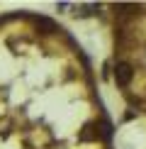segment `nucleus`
Segmentation results:
<instances>
[{
  "mask_svg": "<svg viewBox=\"0 0 146 149\" xmlns=\"http://www.w3.org/2000/svg\"><path fill=\"white\" fill-rule=\"evenodd\" d=\"M132 76H134V71H132L129 64H117V69H114V81H117L119 86H127L132 81Z\"/></svg>",
  "mask_w": 146,
  "mask_h": 149,
  "instance_id": "nucleus-1",
  "label": "nucleus"
},
{
  "mask_svg": "<svg viewBox=\"0 0 146 149\" xmlns=\"http://www.w3.org/2000/svg\"><path fill=\"white\" fill-rule=\"evenodd\" d=\"M36 24H39V27H44L46 32H56V24H54L51 20H44V17H39V20H36Z\"/></svg>",
  "mask_w": 146,
  "mask_h": 149,
  "instance_id": "nucleus-2",
  "label": "nucleus"
},
{
  "mask_svg": "<svg viewBox=\"0 0 146 149\" xmlns=\"http://www.w3.org/2000/svg\"><path fill=\"white\" fill-rule=\"evenodd\" d=\"M90 130H93V127L85 125V132L81 134V139H83V142H88V139H97V132H90Z\"/></svg>",
  "mask_w": 146,
  "mask_h": 149,
  "instance_id": "nucleus-3",
  "label": "nucleus"
},
{
  "mask_svg": "<svg viewBox=\"0 0 146 149\" xmlns=\"http://www.w3.org/2000/svg\"><path fill=\"white\" fill-rule=\"evenodd\" d=\"M100 130H102V137H105V139H110V137H112V125H110V122H102V125H100Z\"/></svg>",
  "mask_w": 146,
  "mask_h": 149,
  "instance_id": "nucleus-4",
  "label": "nucleus"
}]
</instances>
